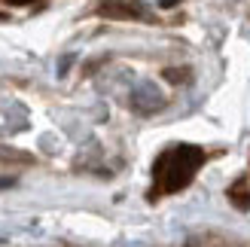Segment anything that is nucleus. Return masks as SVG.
I'll list each match as a JSON object with an SVG mask.
<instances>
[{"instance_id":"obj_1","label":"nucleus","mask_w":250,"mask_h":247,"mask_svg":"<svg viewBox=\"0 0 250 247\" xmlns=\"http://www.w3.org/2000/svg\"><path fill=\"white\" fill-rule=\"evenodd\" d=\"M205 159H208L205 150L195 144H174L168 150H162L153 162V199L186 189L202 171Z\"/></svg>"},{"instance_id":"obj_2","label":"nucleus","mask_w":250,"mask_h":247,"mask_svg":"<svg viewBox=\"0 0 250 247\" xmlns=\"http://www.w3.org/2000/svg\"><path fill=\"white\" fill-rule=\"evenodd\" d=\"M95 16L110 21H153V12L144 0H98Z\"/></svg>"},{"instance_id":"obj_3","label":"nucleus","mask_w":250,"mask_h":247,"mask_svg":"<svg viewBox=\"0 0 250 247\" xmlns=\"http://www.w3.org/2000/svg\"><path fill=\"white\" fill-rule=\"evenodd\" d=\"M12 6H28V3H37V0H9Z\"/></svg>"},{"instance_id":"obj_4","label":"nucleus","mask_w":250,"mask_h":247,"mask_svg":"<svg viewBox=\"0 0 250 247\" xmlns=\"http://www.w3.org/2000/svg\"><path fill=\"white\" fill-rule=\"evenodd\" d=\"M174 3H177V0H162V6H174Z\"/></svg>"}]
</instances>
